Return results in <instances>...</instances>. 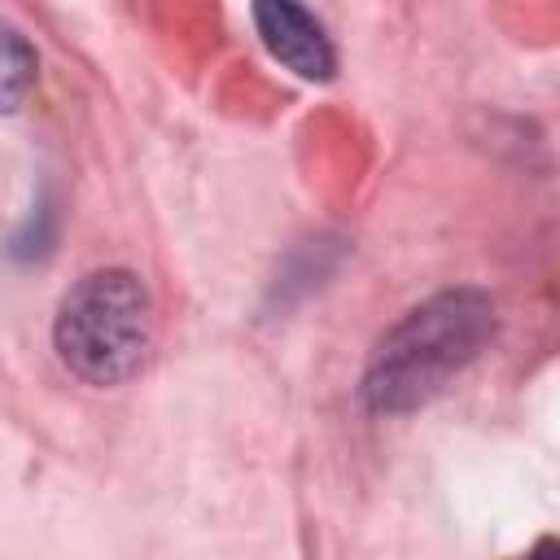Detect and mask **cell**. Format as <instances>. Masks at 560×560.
Masks as SVG:
<instances>
[{
  "label": "cell",
  "instance_id": "cell-1",
  "mask_svg": "<svg viewBox=\"0 0 560 560\" xmlns=\"http://www.w3.org/2000/svg\"><path fill=\"white\" fill-rule=\"evenodd\" d=\"M494 328V302L481 289L433 293L376 341L363 372V402L381 416L424 407L490 346Z\"/></svg>",
  "mask_w": 560,
  "mask_h": 560
},
{
  "label": "cell",
  "instance_id": "cell-2",
  "mask_svg": "<svg viewBox=\"0 0 560 560\" xmlns=\"http://www.w3.org/2000/svg\"><path fill=\"white\" fill-rule=\"evenodd\" d=\"M52 341L79 381L122 385L144 368L153 341V306L144 280L122 267L88 271L57 306Z\"/></svg>",
  "mask_w": 560,
  "mask_h": 560
},
{
  "label": "cell",
  "instance_id": "cell-3",
  "mask_svg": "<svg viewBox=\"0 0 560 560\" xmlns=\"http://www.w3.org/2000/svg\"><path fill=\"white\" fill-rule=\"evenodd\" d=\"M254 26L267 52L298 79L324 83L337 74V48L324 22L298 0H254Z\"/></svg>",
  "mask_w": 560,
  "mask_h": 560
},
{
  "label": "cell",
  "instance_id": "cell-4",
  "mask_svg": "<svg viewBox=\"0 0 560 560\" xmlns=\"http://www.w3.org/2000/svg\"><path fill=\"white\" fill-rule=\"evenodd\" d=\"M35 48L13 22L0 18V114H13L26 101V92L35 88Z\"/></svg>",
  "mask_w": 560,
  "mask_h": 560
}]
</instances>
